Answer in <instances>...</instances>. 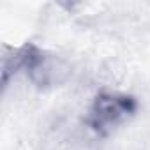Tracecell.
I'll return each instance as SVG.
<instances>
[{
  "label": "cell",
  "mask_w": 150,
  "mask_h": 150,
  "mask_svg": "<svg viewBox=\"0 0 150 150\" xmlns=\"http://www.w3.org/2000/svg\"><path fill=\"white\" fill-rule=\"evenodd\" d=\"M20 50V58H21V69L27 71L28 80L44 88V87H53L67 76L69 69L62 65L57 57L48 55L41 48H37L32 42H27L25 46L18 48Z\"/></svg>",
  "instance_id": "2"
},
{
  "label": "cell",
  "mask_w": 150,
  "mask_h": 150,
  "mask_svg": "<svg viewBox=\"0 0 150 150\" xmlns=\"http://www.w3.org/2000/svg\"><path fill=\"white\" fill-rule=\"evenodd\" d=\"M138 110V101L129 94L101 92L96 96L85 124L97 134L108 136L120 125H124Z\"/></svg>",
  "instance_id": "1"
}]
</instances>
